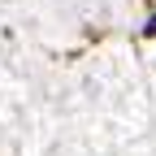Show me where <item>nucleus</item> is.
<instances>
[{
    "label": "nucleus",
    "instance_id": "nucleus-1",
    "mask_svg": "<svg viewBox=\"0 0 156 156\" xmlns=\"http://www.w3.org/2000/svg\"><path fill=\"white\" fill-rule=\"evenodd\" d=\"M147 35H156V17H152V22H147Z\"/></svg>",
    "mask_w": 156,
    "mask_h": 156
}]
</instances>
